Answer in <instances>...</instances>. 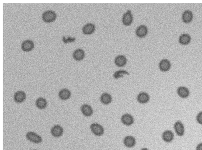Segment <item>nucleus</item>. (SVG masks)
Masks as SVG:
<instances>
[{"label": "nucleus", "mask_w": 202, "mask_h": 150, "mask_svg": "<svg viewBox=\"0 0 202 150\" xmlns=\"http://www.w3.org/2000/svg\"><path fill=\"white\" fill-rule=\"evenodd\" d=\"M175 135L179 137H182L185 133V127L183 123L180 121H177L173 126Z\"/></svg>", "instance_id": "obj_1"}, {"label": "nucleus", "mask_w": 202, "mask_h": 150, "mask_svg": "<svg viewBox=\"0 0 202 150\" xmlns=\"http://www.w3.org/2000/svg\"><path fill=\"white\" fill-rule=\"evenodd\" d=\"M56 14L55 12L52 10H47L45 11L42 14V18L43 20L47 23H50L55 20Z\"/></svg>", "instance_id": "obj_2"}, {"label": "nucleus", "mask_w": 202, "mask_h": 150, "mask_svg": "<svg viewBox=\"0 0 202 150\" xmlns=\"http://www.w3.org/2000/svg\"><path fill=\"white\" fill-rule=\"evenodd\" d=\"M134 20V17L131 10L127 11L124 14L122 18V22L123 24L126 26H130Z\"/></svg>", "instance_id": "obj_3"}, {"label": "nucleus", "mask_w": 202, "mask_h": 150, "mask_svg": "<svg viewBox=\"0 0 202 150\" xmlns=\"http://www.w3.org/2000/svg\"><path fill=\"white\" fill-rule=\"evenodd\" d=\"M26 137L29 141L35 144H39L42 141V139L40 136L32 132H28L26 134Z\"/></svg>", "instance_id": "obj_4"}, {"label": "nucleus", "mask_w": 202, "mask_h": 150, "mask_svg": "<svg viewBox=\"0 0 202 150\" xmlns=\"http://www.w3.org/2000/svg\"><path fill=\"white\" fill-rule=\"evenodd\" d=\"M162 138L165 142H172L174 140L175 133L171 130H165L162 133Z\"/></svg>", "instance_id": "obj_5"}, {"label": "nucleus", "mask_w": 202, "mask_h": 150, "mask_svg": "<svg viewBox=\"0 0 202 150\" xmlns=\"http://www.w3.org/2000/svg\"><path fill=\"white\" fill-rule=\"evenodd\" d=\"M91 129L94 134L97 136L103 135L104 132L103 127L96 123H94L91 125Z\"/></svg>", "instance_id": "obj_6"}, {"label": "nucleus", "mask_w": 202, "mask_h": 150, "mask_svg": "<svg viewBox=\"0 0 202 150\" xmlns=\"http://www.w3.org/2000/svg\"><path fill=\"white\" fill-rule=\"evenodd\" d=\"M177 94L180 97L183 99H187L190 95V91L188 88L185 87L180 86L177 90Z\"/></svg>", "instance_id": "obj_7"}, {"label": "nucleus", "mask_w": 202, "mask_h": 150, "mask_svg": "<svg viewBox=\"0 0 202 150\" xmlns=\"http://www.w3.org/2000/svg\"><path fill=\"white\" fill-rule=\"evenodd\" d=\"M148 33V29L145 25H142L137 27L136 30V34L139 38H144L147 35Z\"/></svg>", "instance_id": "obj_8"}, {"label": "nucleus", "mask_w": 202, "mask_h": 150, "mask_svg": "<svg viewBox=\"0 0 202 150\" xmlns=\"http://www.w3.org/2000/svg\"><path fill=\"white\" fill-rule=\"evenodd\" d=\"M63 129L61 126L56 125L53 126L51 130L52 135L55 137H61L63 135Z\"/></svg>", "instance_id": "obj_9"}, {"label": "nucleus", "mask_w": 202, "mask_h": 150, "mask_svg": "<svg viewBox=\"0 0 202 150\" xmlns=\"http://www.w3.org/2000/svg\"><path fill=\"white\" fill-rule=\"evenodd\" d=\"M96 29V27L93 24L88 23L83 26L82 31L84 34H91L93 33Z\"/></svg>", "instance_id": "obj_10"}, {"label": "nucleus", "mask_w": 202, "mask_h": 150, "mask_svg": "<svg viewBox=\"0 0 202 150\" xmlns=\"http://www.w3.org/2000/svg\"><path fill=\"white\" fill-rule=\"evenodd\" d=\"M159 67L160 69L162 71H169L171 67V63L169 60L164 59L160 62Z\"/></svg>", "instance_id": "obj_11"}, {"label": "nucleus", "mask_w": 202, "mask_h": 150, "mask_svg": "<svg viewBox=\"0 0 202 150\" xmlns=\"http://www.w3.org/2000/svg\"><path fill=\"white\" fill-rule=\"evenodd\" d=\"M33 47V42L30 40H25L21 44V48L25 51H30Z\"/></svg>", "instance_id": "obj_12"}, {"label": "nucleus", "mask_w": 202, "mask_h": 150, "mask_svg": "<svg viewBox=\"0 0 202 150\" xmlns=\"http://www.w3.org/2000/svg\"><path fill=\"white\" fill-rule=\"evenodd\" d=\"M26 98V95L25 92L22 91H18L15 94L14 99L17 103H22L24 101Z\"/></svg>", "instance_id": "obj_13"}, {"label": "nucleus", "mask_w": 202, "mask_h": 150, "mask_svg": "<svg viewBox=\"0 0 202 150\" xmlns=\"http://www.w3.org/2000/svg\"><path fill=\"white\" fill-rule=\"evenodd\" d=\"M127 61V59L124 56L119 55L115 59V63L117 67H122L126 65Z\"/></svg>", "instance_id": "obj_14"}, {"label": "nucleus", "mask_w": 202, "mask_h": 150, "mask_svg": "<svg viewBox=\"0 0 202 150\" xmlns=\"http://www.w3.org/2000/svg\"><path fill=\"white\" fill-rule=\"evenodd\" d=\"M121 120L122 123L126 126L131 125L134 122V118L129 114L123 115L121 118Z\"/></svg>", "instance_id": "obj_15"}, {"label": "nucleus", "mask_w": 202, "mask_h": 150, "mask_svg": "<svg viewBox=\"0 0 202 150\" xmlns=\"http://www.w3.org/2000/svg\"><path fill=\"white\" fill-rule=\"evenodd\" d=\"M73 57L76 61H81L85 57V52L82 49H77L73 53Z\"/></svg>", "instance_id": "obj_16"}, {"label": "nucleus", "mask_w": 202, "mask_h": 150, "mask_svg": "<svg viewBox=\"0 0 202 150\" xmlns=\"http://www.w3.org/2000/svg\"><path fill=\"white\" fill-rule=\"evenodd\" d=\"M81 111L84 116L89 117L93 114V109L88 104H84L81 107Z\"/></svg>", "instance_id": "obj_17"}, {"label": "nucleus", "mask_w": 202, "mask_h": 150, "mask_svg": "<svg viewBox=\"0 0 202 150\" xmlns=\"http://www.w3.org/2000/svg\"><path fill=\"white\" fill-rule=\"evenodd\" d=\"M137 99L139 103L144 104L149 101L150 97L148 94L146 92H142L139 94L137 96Z\"/></svg>", "instance_id": "obj_18"}, {"label": "nucleus", "mask_w": 202, "mask_h": 150, "mask_svg": "<svg viewBox=\"0 0 202 150\" xmlns=\"http://www.w3.org/2000/svg\"><path fill=\"white\" fill-rule=\"evenodd\" d=\"M125 145L128 148H132L134 146L136 143L135 139L132 136H127L125 137L124 140Z\"/></svg>", "instance_id": "obj_19"}, {"label": "nucleus", "mask_w": 202, "mask_h": 150, "mask_svg": "<svg viewBox=\"0 0 202 150\" xmlns=\"http://www.w3.org/2000/svg\"><path fill=\"white\" fill-rule=\"evenodd\" d=\"M71 91L67 89H62L59 94V96L60 99L64 100L69 99L71 97Z\"/></svg>", "instance_id": "obj_20"}, {"label": "nucleus", "mask_w": 202, "mask_h": 150, "mask_svg": "<svg viewBox=\"0 0 202 150\" xmlns=\"http://www.w3.org/2000/svg\"><path fill=\"white\" fill-rule=\"evenodd\" d=\"M193 14L191 11L187 10L185 11L182 15V20L185 23H190L193 19Z\"/></svg>", "instance_id": "obj_21"}, {"label": "nucleus", "mask_w": 202, "mask_h": 150, "mask_svg": "<svg viewBox=\"0 0 202 150\" xmlns=\"http://www.w3.org/2000/svg\"><path fill=\"white\" fill-rule=\"evenodd\" d=\"M101 102L103 104L108 105L111 102L112 97L108 93H105L101 95L100 98Z\"/></svg>", "instance_id": "obj_22"}, {"label": "nucleus", "mask_w": 202, "mask_h": 150, "mask_svg": "<svg viewBox=\"0 0 202 150\" xmlns=\"http://www.w3.org/2000/svg\"><path fill=\"white\" fill-rule=\"evenodd\" d=\"M191 39L190 36L189 34H184L180 37L179 42L181 44L184 45H186L190 43Z\"/></svg>", "instance_id": "obj_23"}, {"label": "nucleus", "mask_w": 202, "mask_h": 150, "mask_svg": "<svg viewBox=\"0 0 202 150\" xmlns=\"http://www.w3.org/2000/svg\"><path fill=\"white\" fill-rule=\"evenodd\" d=\"M36 106L38 108L43 109L45 108L47 106V102L43 98H40L36 101Z\"/></svg>", "instance_id": "obj_24"}, {"label": "nucleus", "mask_w": 202, "mask_h": 150, "mask_svg": "<svg viewBox=\"0 0 202 150\" xmlns=\"http://www.w3.org/2000/svg\"><path fill=\"white\" fill-rule=\"evenodd\" d=\"M128 71L125 70H119L116 71L113 74V77L115 79H118L119 78H123L125 75H129Z\"/></svg>", "instance_id": "obj_25"}, {"label": "nucleus", "mask_w": 202, "mask_h": 150, "mask_svg": "<svg viewBox=\"0 0 202 150\" xmlns=\"http://www.w3.org/2000/svg\"><path fill=\"white\" fill-rule=\"evenodd\" d=\"M196 121L199 124L202 125V111L198 113L196 116Z\"/></svg>", "instance_id": "obj_26"}, {"label": "nucleus", "mask_w": 202, "mask_h": 150, "mask_svg": "<svg viewBox=\"0 0 202 150\" xmlns=\"http://www.w3.org/2000/svg\"><path fill=\"white\" fill-rule=\"evenodd\" d=\"M63 41H64V43H67V41H70V42L74 41L75 39V38H71L69 37V36H68V38L67 39H66L64 36H63Z\"/></svg>", "instance_id": "obj_27"}, {"label": "nucleus", "mask_w": 202, "mask_h": 150, "mask_svg": "<svg viewBox=\"0 0 202 150\" xmlns=\"http://www.w3.org/2000/svg\"><path fill=\"white\" fill-rule=\"evenodd\" d=\"M196 150H202V142L200 143L196 147Z\"/></svg>", "instance_id": "obj_28"}, {"label": "nucleus", "mask_w": 202, "mask_h": 150, "mask_svg": "<svg viewBox=\"0 0 202 150\" xmlns=\"http://www.w3.org/2000/svg\"><path fill=\"white\" fill-rule=\"evenodd\" d=\"M141 150H148V149H147V148H143Z\"/></svg>", "instance_id": "obj_29"}, {"label": "nucleus", "mask_w": 202, "mask_h": 150, "mask_svg": "<svg viewBox=\"0 0 202 150\" xmlns=\"http://www.w3.org/2000/svg\"></svg>", "instance_id": "obj_30"}]
</instances>
